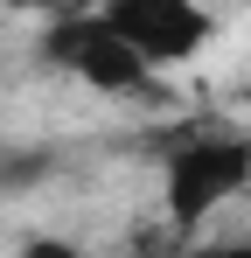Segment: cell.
I'll return each mask as SVG.
<instances>
[{
    "label": "cell",
    "instance_id": "cell-1",
    "mask_svg": "<svg viewBox=\"0 0 251 258\" xmlns=\"http://www.w3.org/2000/svg\"><path fill=\"white\" fill-rule=\"evenodd\" d=\"M167 223L174 230H203L230 196L251 188V133H196L167 154Z\"/></svg>",
    "mask_w": 251,
    "mask_h": 258
},
{
    "label": "cell",
    "instance_id": "cell-2",
    "mask_svg": "<svg viewBox=\"0 0 251 258\" xmlns=\"http://www.w3.org/2000/svg\"><path fill=\"white\" fill-rule=\"evenodd\" d=\"M98 14H105V28H112L154 77L174 70V63H189V56H203L209 35H216V14L196 7V0H105Z\"/></svg>",
    "mask_w": 251,
    "mask_h": 258
},
{
    "label": "cell",
    "instance_id": "cell-3",
    "mask_svg": "<svg viewBox=\"0 0 251 258\" xmlns=\"http://www.w3.org/2000/svg\"><path fill=\"white\" fill-rule=\"evenodd\" d=\"M42 56H49L56 70H70L77 84L105 91V98H147V91H154V70L105 28L98 7H91V14H63V21L42 35Z\"/></svg>",
    "mask_w": 251,
    "mask_h": 258
},
{
    "label": "cell",
    "instance_id": "cell-4",
    "mask_svg": "<svg viewBox=\"0 0 251 258\" xmlns=\"http://www.w3.org/2000/svg\"><path fill=\"white\" fill-rule=\"evenodd\" d=\"M14 258H91L84 244H70V237H21V251Z\"/></svg>",
    "mask_w": 251,
    "mask_h": 258
},
{
    "label": "cell",
    "instance_id": "cell-5",
    "mask_svg": "<svg viewBox=\"0 0 251 258\" xmlns=\"http://www.w3.org/2000/svg\"><path fill=\"white\" fill-rule=\"evenodd\" d=\"M189 258H251V237H230V244H203V251H189Z\"/></svg>",
    "mask_w": 251,
    "mask_h": 258
}]
</instances>
